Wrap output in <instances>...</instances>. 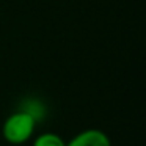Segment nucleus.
Returning <instances> with one entry per match:
<instances>
[{
    "mask_svg": "<svg viewBox=\"0 0 146 146\" xmlns=\"http://www.w3.org/2000/svg\"><path fill=\"white\" fill-rule=\"evenodd\" d=\"M66 146H111V141L105 132L99 129H86L77 133L66 143Z\"/></svg>",
    "mask_w": 146,
    "mask_h": 146,
    "instance_id": "nucleus-2",
    "label": "nucleus"
},
{
    "mask_svg": "<svg viewBox=\"0 0 146 146\" xmlns=\"http://www.w3.org/2000/svg\"><path fill=\"white\" fill-rule=\"evenodd\" d=\"M36 126V118L30 111H16L5 119L2 133L11 145H22L32 138Z\"/></svg>",
    "mask_w": 146,
    "mask_h": 146,
    "instance_id": "nucleus-1",
    "label": "nucleus"
},
{
    "mask_svg": "<svg viewBox=\"0 0 146 146\" xmlns=\"http://www.w3.org/2000/svg\"><path fill=\"white\" fill-rule=\"evenodd\" d=\"M33 146H66V141L57 133L46 132L36 137L35 141H33Z\"/></svg>",
    "mask_w": 146,
    "mask_h": 146,
    "instance_id": "nucleus-3",
    "label": "nucleus"
}]
</instances>
